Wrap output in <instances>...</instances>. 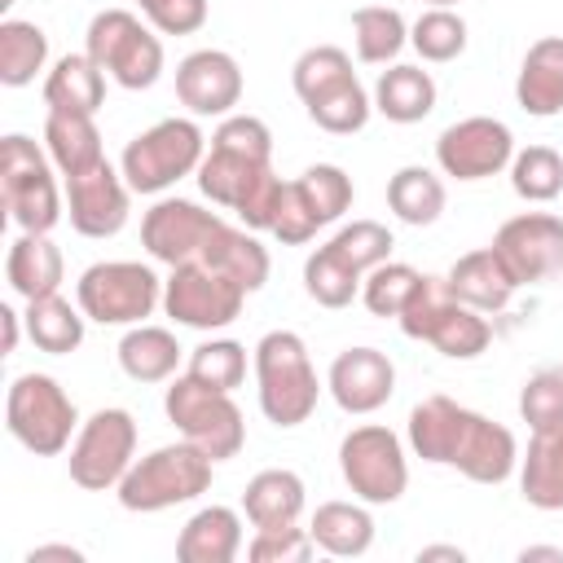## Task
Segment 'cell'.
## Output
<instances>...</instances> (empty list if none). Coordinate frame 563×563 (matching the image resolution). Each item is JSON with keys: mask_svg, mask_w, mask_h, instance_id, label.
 <instances>
[{"mask_svg": "<svg viewBox=\"0 0 563 563\" xmlns=\"http://www.w3.org/2000/svg\"><path fill=\"white\" fill-rule=\"evenodd\" d=\"M255 383H260V409L273 427L308 422L321 396L312 356L295 330H268L255 343Z\"/></svg>", "mask_w": 563, "mask_h": 563, "instance_id": "3957f363", "label": "cell"}, {"mask_svg": "<svg viewBox=\"0 0 563 563\" xmlns=\"http://www.w3.org/2000/svg\"><path fill=\"white\" fill-rule=\"evenodd\" d=\"M308 532H312L317 550H325L334 559H356L374 545V515L356 501H321L317 515L308 519Z\"/></svg>", "mask_w": 563, "mask_h": 563, "instance_id": "f546056e", "label": "cell"}, {"mask_svg": "<svg viewBox=\"0 0 563 563\" xmlns=\"http://www.w3.org/2000/svg\"><path fill=\"white\" fill-rule=\"evenodd\" d=\"M374 110L391 123H422L435 110V79L422 66L396 62L374 84Z\"/></svg>", "mask_w": 563, "mask_h": 563, "instance_id": "83f0119b", "label": "cell"}, {"mask_svg": "<svg viewBox=\"0 0 563 563\" xmlns=\"http://www.w3.org/2000/svg\"><path fill=\"white\" fill-rule=\"evenodd\" d=\"M418 559H422V563H427V559H449V563H462L466 554H462L457 545H422V550H418Z\"/></svg>", "mask_w": 563, "mask_h": 563, "instance_id": "11a10c76", "label": "cell"}, {"mask_svg": "<svg viewBox=\"0 0 563 563\" xmlns=\"http://www.w3.org/2000/svg\"><path fill=\"white\" fill-rule=\"evenodd\" d=\"M106 70L88 53H66L53 62L44 75V101L48 110H75V114H97L106 106Z\"/></svg>", "mask_w": 563, "mask_h": 563, "instance_id": "603a6c76", "label": "cell"}, {"mask_svg": "<svg viewBox=\"0 0 563 563\" xmlns=\"http://www.w3.org/2000/svg\"><path fill=\"white\" fill-rule=\"evenodd\" d=\"M515 158V136L501 119L493 114H471V119H457L440 132L435 141V163L444 176L453 180H484V176H497L501 167H510Z\"/></svg>", "mask_w": 563, "mask_h": 563, "instance_id": "5bb4252c", "label": "cell"}, {"mask_svg": "<svg viewBox=\"0 0 563 563\" xmlns=\"http://www.w3.org/2000/svg\"><path fill=\"white\" fill-rule=\"evenodd\" d=\"M519 493L537 510H563V427L532 431L519 462Z\"/></svg>", "mask_w": 563, "mask_h": 563, "instance_id": "4316f807", "label": "cell"}, {"mask_svg": "<svg viewBox=\"0 0 563 563\" xmlns=\"http://www.w3.org/2000/svg\"><path fill=\"white\" fill-rule=\"evenodd\" d=\"M75 303L97 325H141L163 303V282L141 260H101L79 273Z\"/></svg>", "mask_w": 563, "mask_h": 563, "instance_id": "52a82bcc", "label": "cell"}, {"mask_svg": "<svg viewBox=\"0 0 563 563\" xmlns=\"http://www.w3.org/2000/svg\"><path fill=\"white\" fill-rule=\"evenodd\" d=\"M88 57L128 92L154 88L163 75V40L128 9H101L88 22Z\"/></svg>", "mask_w": 563, "mask_h": 563, "instance_id": "30bf717a", "label": "cell"}, {"mask_svg": "<svg viewBox=\"0 0 563 563\" xmlns=\"http://www.w3.org/2000/svg\"><path fill=\"white\" fill-rule=\"evenodd\" d=\"M53 158L22 132L0 141V202L22 233H48L62 220V194L53 180Z\"/></svg>", "mask_w": 563, "mask_h": 563, "instance_id": "9c48e42d", "label": "cell"}, {"mask_svg": "<svg viewBox=\"0 0 563 563\" xmlns=\"http://www.w3.org/2000/svg\"><path fill=\"white\" fill-rule=\"evenodd\" d=\"M22 321H26V339H31L40 352L66 356V352H75V347L84 343V321H88V317H84L79 303L62 299V290H57V295H44V299H26Z\"/></svg>", "mask_w": 563, "mask_h": 563, "instance_id": "4dcf8cb0", "label": "cell"}, {"mask_svg": "<svg viewBox=\"0 0 563 563\" xmlns=\"http://www.w3.org/2000/svg\"><path fill=\"white\" fill-rule=\"evenodd\" d=\"M444 286H449V295L457 303H466L475 312H501L519 290V282L510 277V268L497 260L493 246L457 255V264L444 273Z\"/></svg>", "mask_w": 563, "mask_h": 563, "instance_id": "ffe728a7", "label": "cell"}, {"mask_svg": "<svg viewBox=\"0 0 563 563\" xmlns=\"http://www.w3.org/2000/svg\"><path fill=\"white\" fill-rule=\"evenodd\" d=\"M0 325H4V356H9V352H18V334H22L26 321L4 303V308H0Z\"/></svg>", "mask_w": 563, "mask_h": 563, "instance_id": "db71d44e", "label": "cell"}, {"mask_svg": "<svg viewBox=\"0 0 563 563\" xmlns=\"http://www.w3.org/2000/svg\"><path fill=\"white\" fill-rule=\"evenodd\" d=\"M189 378L207 383V387H220V391H233L242 387L246 378V347L233 343V339H207L189 352Z\"/></svg>", "mask_w": 563, "mask_h": 563, "instance_id": "7bdbcfd3", "label": "cell"}, {"mask_svg": "<svg viewBox=\"0 0 563 563\" xmlns=\"http://www.w3.org/2000/svg\"><path fill=\"white\" fill-rule=\"evenodd\" d=\"M409 44L418 48L422 62H453L466 53V22L453 9H427L409 26Z\"/></svg>", "mask_w": 563, "mask_h": 563, "instance_id": "60d3db41", "label": "cell"}, {"mask_svg": "<svg viewBox=\"0 0 563 563\" xmlns=\"http://www.w3.org/2000/svg\"><path fill=\"white\" fill-rule=\"evenodd\" d=\"M4 427L35 457H57L62 449H70L79 413L53 374H18L4 396Z\"/></svg>", "mask_w": 563, "mask_h": 563, "instance_id": "ba28073f", "label": "cell"}, {"mask_svg": "<svg viewBox=\"0 0 563 563\" xmlns=\"http://www.w3.org/2000/svg\"><path fill=\"white\" fill-rule=\"evenodd\" d=\"M519 418L532 431L563 427V369H537L519 391Z\"/></svg>", "mask_w": 563, "mask_h": 563, "instance_id": "bcb514c9", "label": "cell"}, {"mask_svg": "<svg viewBox=\"0 0 563 563\" xmlns=\"http://www.w3.org/2000/svg\"><path fill=\"white\" fill-rule=\"evenodd\" d=\"M136 457V422L128 409H97L88 422H79L70 440L66 471L84 493H106L119 488Z\"/></svg>", "mask_w": 563, "mask_h": 563, "instance_id": "7c38bea8", "label": "cell"}, {"mask_svg": "<svg viewBox=\"0 0 563 563\" xmlns=\"http://www.w3.org/2000/svg\"><path fill=\"white\" fill-rule=\"evenodd\" d=\"M409 449L422 462L457 466L475 484H501L519 466V444L510 427L449 396H427L409 409Z\"/></svg>", "mask_w": 563, "mask_h": 563, "instance_id": "6da1fadb", "label": "cell"}, {"mask_svg": "<svg viewBox=\"0 0 563 563\" xmlns=\"http://www.w3.org/2000/svg\"><path fill=\"white\" fill-rule=\"evenodd\" d=\"M317 229H321V224H317L312 207L303 202L299 185H295V180H286V185H282V202H277V220H273V238H277V242H286V246H303Z\"/></svg>", "mask_w": 563, "mask_h": 563, "instance_id": "f907efd6", "label": "cell"}, {"mask_svg": "<svg viewBox=\"0 0 563 563\" xmlns=\"http://www.w3.org/2000/svg\"><path fill=\"white\" fill-rule=\"evenodd\" d=\"M242 303H246V290L211 268L207 260H189V264H176L172 277L163 282V308L176 325H189V330H224L242 317Z\"/></svg>", "mask_w": 563, "mask_h": 563, "instance_id": "4fadbf2b", "label": "cell"}, {"mask_svg": "<svg viewBox=\"0 0 563 563\" xmlns=\"http://www.w3.org/2000/svg\"><path fill=\"white\" fill-rule=\"evenodd\" d=\"M325 387L343 413H374L396 391V365L378 347H347L330 361Z\"/></svg>", "mask_w": 563, "mask_h": 563, "instance_id": "d6986e66", "label": "cell"}, {"mask_svg": "<svg viewBox=\"0 0 563 563\" xmlns=\"http://www.w3.org/2000/svg\"><path fill=\"white\" fill-rule=\"evenodd\" d=\"M352 44L365 66H387L409 44V26L391 4H361L352 13Z\"/></svg>", "mask_w": 563, "mask_h": 563, "instance_id": "e575fe53", "label": "cell"}, {"mask_svg": "<svg viewBox=\"0 0 563 563\" xmlns=\"http://www.w3.org/2000/svg\"><path fill=\"white\" fill-rule=\"evenodd\" d=\"M361 282H365V273L352 268L330 242L317 246V251L308 255V264H303V290H308V299H317L321 308H347V303L361 295Z\"/></svg>", "mask_w": 563, "mask_h": 563, "instance_id": "74e56055", "label": "cell"}, {"mask_svg": "<svg viewBox=\"0 0 563 563\" xmlns=\"http://www.w3.org/2000/svg\"><path fill=\"white\" fill-rule=\"evenodd\" d=\"M510 189L523 202H550L563 189V158L550 145H528L510 158Z\"/></svg>", "mask_w": 563, "mask_h": 563, "instance_id": "ab89813d", "label": "cell"}, {"mask_svg": "<svg viewBox=\"0 0 563 563\" xmlns=\"http://www.w3.org/2000/svg\"><path fill=\"white\" fill-rule=\"evenodd\" d=\"M128 180L110 163H97L79 176H66V216L84 238H114L128 224Z\"/></svg>", "mask_w": 563, "mask_h": 563, "instance_id": "e0dca14e", "label": "cell"}, {"mask_svg": "<svg viewBox=\"0 0 563 563\" xmlns=\"http://www.w3.org/2000/svg\"><path fill=\"white\" fill-rule=\"evenodd\" d=\"M220 224H224V216H216L189 198H158L141 220V246L150 251V260L176 268V264L202 260V251Z\"/></svg>", "mask_w": 563, "mask_h": 563, "instance_id": "9a60e30c", "label": "cell"}, {"mask_svg": "<svg viewBox=\"0 0 563 563\" xmlns=\"http://www.w3.org/2000/svg\"><path fill=\"white\" fill-rule=\"evenodd\" d=\"M295 185H299L303 202L312 207L317 224H334L352 207V176L343 167H334V163H312Z\"/></svg>", "mask_w": 563, "mask_h": 563, "instance_id": "b9f144b4", "label": "cell"}, {"mask_svg": "<svg viewBox=\"0 0 563 563\" xmlns=\"http://www.w3.org/2000/svg\"><path fill=\"white\" fill-rule=\"evenodd\" d=\"M48 62V35L35 22L4 18L0 22V84L4 88H26Z\"/></svg>", "mask_w": 563, "mask_h": 563, "instance_id": "d590c367", "label": "cell"}, {"mask_svg": "<svg viewBox=\"0 0 563 563\" xmlns=\"http://www.w3.org/2000/svg\"><path fill=\"white\" fill-rule=\"evenodd\" d=\"M387 207L400 224H413V229L435 224L444 211V180L431 167L409 163L387 180Z\"/></svg>", "mask_w": 563, "mask_h": 563, "instance_id": "836d02e7", "label": "cell"}, {"mask_svg": "<svg viewBox=\"0 0 563 563\" xmlns=\"http://www.w3.org/2000/svg\"><path fill=\"white\" fill-rule=\"evenodd\" d=\"M163 409H167V422L180 431V440L198 444L211 462H229L246 444V422H242V409L233 405V396L220 387H207L189 374L172 378Z\"/></svg>", "mask_w": 563, "mask_h": 563, "instance_id": "8992f818", "label": "cell"}, {"mask_svg": "<svg viewBox=\"0 0 563 563\" xmlns=\"http://www.w3.org/2000/svg\"><path fill=\"white\" fill-rule=\"evenodd\" d=\"M242 550V515L233 506H202L176 537L180 563H233Z\"/></svg>", "mask_w": 563, "mask_h": 563, "instance_id": "7402d4cb", "label": "cell"}, {"mask_svg": "<svg viewBox=\"0 0 563 563\" xmlns=\"http://www.w3.org/2000/svg\"><path fill=\"white\" fill-rule=\"evenodd\" d=\"M202 154H207V136L194 119H163L128 141L119 172L132 194H163L176 180L194 176Z\"/></svg>", "mask_w": 563, "mask_h": 563, "instance_id": "5b68a950", "label": "cell"}, {"mask_svg": "<svg viewBox=\"0 0 563 563\" xmlns=\"http://www.w3.org/2000/svg\"><path fill=\"white\" fill-rule=\"evenodd\" d=\"M136 9L163 35H194L207 22V0H136Z\"/></svg>", "mask_w": 563, "mask_h": 563, "instance_id": "681fc988", "label": "cell"}, {"mask_svg": "<svg viewBox=\"0 0 563 563\" xmlns=\"http://www.w3.org/2000/svg\"><path fill=\"white\" fill-rule=\"evenodd\" d=\"M396 321H400V330H405L409 339L431 343V347H435L440 356H449V361H475V356L493 343V325L484 321V312L457 303V299L449 295L444 277H427V273H422L413 299L405 303V312H400Z\"/></svg>", "mask_w": 563, "mask_h": 563, "instance_id": "277c9868", "label": "cell"}, {"mask_svg": "<svg viewBox=\"0 0 563 563\" xmlns=\"http://www.w3.org/2000/svg\"><path fill=\"white\" fill-rule=\"evenodd\" d=\"M44 559H66V563H84V550L79 545H35L26 554V563H44Z\"/></svg>", "mask_w": 563, "mask_h": 563, "instance_id": "f5cc1de1", "label": "cell"}, {"mask_svg": "<svg viewBox=\"0 0 563 563\" xmlns=\"http://www.w3.org/2000/svg\"><path fill=\"white\" fill-rule=\"evenodd\" d=\"M282 176L277 172H268V176H260V185L242 198V207H238V220L246 224V229H255V233H273V220H277V202H282Z\"/></svg>", "mask_w": 563, "mask_h": 563, "instance_id": "816d5d0a", "label": "cell"}, {"mask_svg": "<svg viewBox=\"0 0 563 563\" xmlns=\"http://www.w3.org/2000/svg\"><path fill=\"white\" fill-rule=\"evenodd\" d=\"M519 559L528 563V559H563V550H554V545H528V550H519Z\"/></svg>", "mask_w": 563, "mask_h": 563, "instance_id": "9f6ffc18", "label": "cell"}, {"mask_svg": "<svg viewBox=\"0 0 563 563\" xmlns=\"http://www.w3.org/2000/svg\"><path fill=\"white\" fill-rule=\"evenodd\" d=\"M211 466L216 462L189 440L163 444V449H154L128 466V475L114 488L119 506L132 515H158V510L185 506L211 488Z\"/></svg>", "mask_w": 563, "mask_h": 563, "instance_id": "7a4b0ae2", "label": "cell"}, {"mask_svg": "<svg viewBox=\"0 0 563 563\" xmlns=\"http://www.w3.org/2000/svg\"><path fill=\"white\" fill-rule=\"evenodd\" d=\"M303 106H308V119H312L321 132H330V136H352V132H361V128L369 123L374 97L361 88L356 75H347V79H339L334 88L308 97Z\"/></svg>", "mask_w": 563, "mask_h": 563, "instance_id": "8d00e7d4", "label": "cell"}, {"mask_svg": "<svg viewBox=\"0 0 563 563\" xmlns=\"http://www.w3.org/2000/svg\"><path fill=\"white\" fill-rule=\"evenodd\" d=\"M347 75H356V70H352V57H347L339 44H317V48L299 53L295 66H290V84H295V97H299V101H308V97L334 88V84L347 79Z\"/></svg>", "mask_w": 563, "mask_h": 563, "instance_id": "ee69618b", "label": "cell"}, {"mask_svg": "<svg viewBox=\"0 0 563 563\" xmlns=\"http://www.w3.org/2000/svg\"><path fill=\"white\" fill-rule=\"evenodd\" d=\"M330 246H334L352 268L369 273V268H378L383 260H391L396 238H391L387 224H378V220H352V224H343V229L330 238Z\"/></svg>", "mask_w": 563, "mask_h": 563, "instance_id": "f6af8a7d", "label": "cell"}, {"mask_svg": "<svg viewBox=\"0 0 563 563\" xmlns=\"http://www.w3.org/2000/svg\"><path fill=\"white\" fill-rule=\"evenodd\" d=\"M493 251L497 260L510 268V277L519 286L541 282L550 273L563 268V220L550 211H523L510 216L497 233H493Z\"/></svg>", "mask_w": 563, "mask_h": 563, "instance_id": "2e32d148", "label": "cell"}, {"mask_svg": "<svg viewBox=\"0 0 563 563\" xmlns=\"http://www.w3.org/2000/svg\"><path fill=\"white\" fill-rule=\"evenodd\" d=\"M515 101L532 119H550L563 110V35H541L519 66Z\"/></svg>", "mask_w": 563, "mask_h": 563, "instance_id": "44dd1931", "label": "cell"}, {"mask_svg": "<svg viewBox=\"0 0 563 563\" xmlns=\"http://www.w3.org/2000/svg\"><path fill=\"white\" fill-rule=\"evenodd\" d=\"M418 282H422V273H418L413 264L383 260L378 268L365 273V282H361V299H365V308H369L374 317H400L405 303L413 299Z\"/></svg>", "mask_w": 563, "mask_h": 563, "instance_id": "f35d334b", "label": "cell"}, {"mask_svg": "<svg viewBox=\"0 0 563 563\" xmlns=\"http://www.w3.org/2000/svg\"><path fill=\"white\" fill-rule=\"evenodd\" d=\"M273 163H255V158H242V154H229V150H207L202 163H198V189L216 202V207H229L238 211L242 198L260 185V176H268Z\"/></svg>", "mask_w": 563, "mask_h": 563, "instance_id": "d6a6232c", "label": "cell"}, {"mask_svg": "<svg viewBox=\"0 0 563 563\" xmlns=\"http://www.w3.org/2000/svg\"><path fill=\"white\" fill-rule=\"evenodd\" d=\"M317 550L312 532L299 523H282V528H255V537L246 541V559L251 563H308Z\"/></svg>", "mask_w": 563, "mask_h": 563, "instance_id": "7dc6e473", "label": "cell"}, {"mask_svg": "<svg viewBox=\"0 0 563 563\" xmlns=\"http://www.w3.org/2000/svg\"><path fill=\"white\" fill-rule=\"evenodd\" d=\"M62 251L48 242V233H22L13 246H9V260H4V277L13 286V295L22 299H44V295H57L62 290Z\"/></svg>", "mask_w": 563, "mask_h": 563, "instance_id": "d4e9b609", "label": "cell"}, {"mask_svg": "<svg viewBox=\"0 0 563 563\" xmlns=\"http://www.w3.org/2000/svg\"><path fill=\"white\" fill-rule=\"evenodd\" d=\"M119 365L136 383H163L180 365V343L163 325H128V334L119 339Z\"/></svg>", "mask_w": 563, "mask_h": 563, "instance_id": "1f68e13d", "label": "cell"}, {"mask_svg": "<svg viewBox=\"0 0 563 563\" xmlns=\"http://www.w3.org/2000/svg\"><path fill=\"white\" fill-rule=\"evenodd\" d=\"M202 260L211 264V268H220V273H229L246 295H255L264 282H268V246H260V238H255V229H233L229 220L211 233V242H207V251H202Z\"/></svg>", "mask_w": 563, "mask_h": 563, "instance_id": "f1b7e54d", "label": "cell"}, {"mask_svg": "<svg viewBox=\"0 0 563 563\" xmlns=\"http://www.w3.org/2000/svg\"><path fill=\"white\" fill-rule=\"evenodd\" d=\"M427 4H431V9H453L457 0H427Z\"/></svg>", "mask_w": 563, "mask_h": 563, "instance_id": "6f0895ef", "label": "cell"}, {"mask_svg": "<svg viewBox=\"0 0 563 563\" xmlns=\"http://www.w3.org/2000/svg\"><path fill=\"white\" fill-rule=\"evenodd\" d=\"M339 471L352 488V497H361L365 506H391L405 497L409 488V462H405V444L396 431L365 422L352 427L339 444Z\"/></svg>", "mask_w": 563, "mask_h": 563, "instance_id": "8fae6325", "label": "cell"}, {"mask_svg": "<svg viewBox=\"0 0 563 563\" xmlns=\"http://www.w3.org/2000/svg\"><path fill=\"white\" fill-rule=\"evenodd\" d=\"M176 97L198 119H224L242 101V66L224 48H198L176 66Z\"/></svg>", "mask_w": 563, "mask_h": 563, "instance_id": "ac0fdd59", "label": "cell"}, {"mask_svg": "<svg viewBox=\"0 0 563 563\" xmlns=\"http://www.w3.org/2000/svg\"><path fill=\"white\" fill-rule=\"evenodd\" d=\"M242 510L251 519V528H282V523H299L303 515V479L286 466L260 471L246 479L242 493Z\"/></svg>", "mask_w": 563, "mask_h": 563, "instance_id": "484cf974", "label": "cell"}, {"mask_svg": "<svg viewBox=\"0 0 563 563\" xmlns=\"http://www.w3.org/2000/svg\"><path fill=\"white\" fill-rule=\"evenodd\" d=\"M211 145L242 154V158H255V163H273V132L255 114H224L220 128L211 132Z\"/></svg>", "mask_w": 563, "mask_h": 563, "instance_id": "c3c4849f", "label": "cell"}, {"mask_svg": "<svg viewBox=\"0 0 563 563\" xmlns=\"http://www.w3.org/2000/svg\"><path fill=\"white\" fill-rule=\"evenodd\" d=\"M44 145H48V158H53V167L62 176H79V172L106 163L101 132H97L92 114L48 110V119H44Z\"/></svg>", "mask_w": 563, "mask_h": 563, "instance_id": "cb8c5ba5", "label": "cell"}]
</instances>
